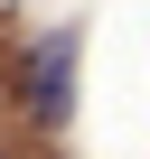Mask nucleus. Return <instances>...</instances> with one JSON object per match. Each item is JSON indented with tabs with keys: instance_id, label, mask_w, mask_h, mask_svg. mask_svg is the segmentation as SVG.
<instances>
[{
	"instance_id": "1",
	"label": "nucleus",
	"mask_w": 150,
	"mask_h": 159,
	"mask_svg": "<svg viewBox=\"0 0 150 159\" xmlns=\"http://www.w3.org/2000/svg\"><path fill=\"white\" fill-rule=\"evenodd\" d=\"M66 112H75V28H56V38L28 56V122L56 131Z\"/></svg>"
},
{
	"instance_id": "2",
	"label": "nucleus",
	"mask_w": 150,
	"mask_h": 159,
	"mask_svg": "<svg viewBox=\"0 0 150 159\" xmlns=\"http://www.w3.org/2000/svg\"><path fill=\"white\" fill-rule=\"evenodd\" d=\"M0 159H10V150H0Z\"/></svg>"
}]
</instances>
